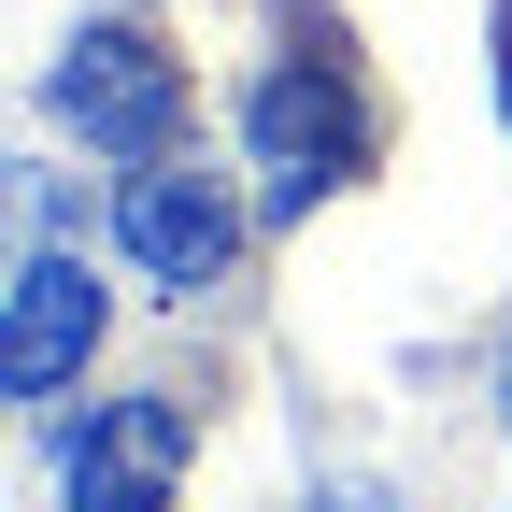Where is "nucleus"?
<instances>
[{"mask_svg":"<svg viewBox=\"0 0 512 512\" xmlns=\"http://www.w3.org/2000/svg\"><path fill=\"white\" fill-rule=\"evenodd\" d=\"M242 143H256V171H271V214L342 200V185L370 171V100H356V57H342L328 29H299L271 72L242 86Z\"/></svg>","mask_w":512,"mask_h":512,"instance_id":"obj_1","label":"nucleus"},{"mask_svg":"<svg viewBox=\"0 0 512 512\" xmlns=\"http://www.w3.org/2000/svg\"><path fill=\"white\" fill-rule=\"evenodd\" d=\"M43 100L72 114V143H100V157H171V128H185V57H171L157 29L100 15V29H72V43H57Z\"/></svg>","mask_w":512,"mask_h":512,"instance_id":"obj_2","label":"nucleus"},{"mask_svg":"<svg viewBox=\"0 0 512 512\" xmlns=\"http://www.w3.org/2000/svg\"><path fill=\"white\" fill-rule=\"evenodd\" d=\"M114 242L143 256L171 299H200V285H228V256H242V200H228L200 157H143L128 200H114Z\"/></svg>","mask_w":512,"mask_h":512,"instance_id":"obj_3","label":"nucleus"},{"mask_svg":"<svg viewBox=\"0 0 512 512\" xmlns=\"http://www.w3.org/2000/svg\"><path fill=\"white\" fill-rule=\"evenodd\" d=\"M185 484V399H100L57 441V512H171Z\"/></svg>","mask_w":512,"mask_h":512,"instance_id":"obj_4","label":"nucleus"},{"mask_svg":"<svg viewBox=\"0 0 512 512\" xmlns=\"http://www.w3.org/2000/svg\"><path fill=\"white\" fill-rule=\"evenodd\" d=\"M100 342V285L72 242H29L15 256V399H72V370Z\"/></svg>","mask_w":512,"mask_h":512,"instance_id":"obj_5","label":"nucleus"},{"mask_svg":"<svg viewBox=\"0 0 512 512\" xmlns=\"http://www.w3.org/2000/svg\"><path fill=\"white\" fill-rule=\"evenodd\" d=\"M313 512H384V484H328V498H313Z\"/></svg>","mask_w":512,"mask_h":512,"instance_id":"obj_6","label":"nucleus"},{"mask_svg":"<svg viewBox=\"0 0 512 512\" xmlns=\"http://www.w3.org/2000/svg\"><path fill=\"white\" fill-rule=\"evenodd\" d=\"M498 114H512V0H498Z\"/></svg>","mask_w":512,"mask_h":512,"instance_id":"obj_7","label":"nucleus"},{"mask_svg":"<svg viewBox=\"0 0 512 512\" xmlns=\"http://www.w3.org/2000/svg\"><path fill=\"white\" fill-rule=\"evenodd\" d=\"M498 427H512V356H498Z\"/></svg>","mask_w":512,"mask_h":512,"instance_id":"obj_8","label":"nucleus"}]
</instances>
